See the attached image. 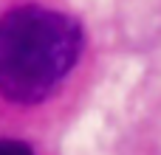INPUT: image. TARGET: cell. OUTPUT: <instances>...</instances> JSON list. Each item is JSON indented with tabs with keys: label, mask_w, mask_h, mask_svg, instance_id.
<instances>
[{
	"label": "cell",
	"mask_w": 161,
	"mask_h": 155,
	"mask_svg": "<svg viewBox=\"0 0 161 155\" xmlns=\"http://www.w3.org/2000/svg\"><path fill=\"white\" fill-rule=\"evenodd\" d=\"M85 48L82 25L45 6H17L0 17V96L11 104L45 102Z\"/></svg>",
	"instance_id": "6da1fadb"
},
{
	"label": "cell",
	"mask_w": 161,
	"mask_h": 155,
	"mask_svg": "<svg viewBox=\"0 0 161 155\" xmlns=\"http://www.w3.org/2000/svg\"><path fill=\"white\" fill-rule=\"evenodd\" d=\"M0 155H34V150L14 138H0Z\"/></svg>",
	"instance_id": "7a4b0ae2"
}]
</instances>
